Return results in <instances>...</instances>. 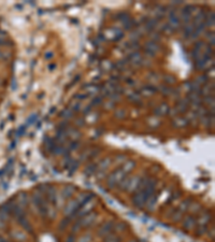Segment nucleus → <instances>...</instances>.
Here are the masks:
<instances>
[{
  "mask_svg": "<svg viewBox=\"0 0 215 242\" xmlns=\"http://www.w3.org/2000/svg\"><path fill=\"white\" fill-rule=\"evenodd\" d=\"M111 229H112L111 224H106V225H104L103 227L101 228V230H100V236L106 235L108 233H110V230H111Z\"/></svg>",
  "mask_w": 215,
  "mask_h": 242,
  "instance_id": "2",
  "label": "nucleus"
},
{
  "mask_svg": "<svg viewBox=\"0 0 215 242\" xmlns=\"http://www.w3.org/2000/svg\"><path fill=\"white\" fill-rule=\"evenodd\" d=\"M106 242H119V238H110Z\"/></svg>",
  "mask_w": 215,
  "mask_h": 242,
  "instance_id": "3",
  "label": "nucleus"
},
{
  "mask_svg": "<svg viewBox=\"0 0 215 242\" xmlns=\"http://www.w3.org/2000/svg\"><path fill=\"white\" fill-rule=\"evenodd\" d=\"M133 167H135V163H133V161H128L123 168L114 171L113 173L109 176V182H108V184H109L111 187H113V186H115L117 183H121L124 176L126 174V172L129 171L131 168H133Z\"/></svg>",
  "mask_w": 215,
  "mask_h": 242,
  "instance_id": "1",
  "label": "nucleus"
}]
</instances>
